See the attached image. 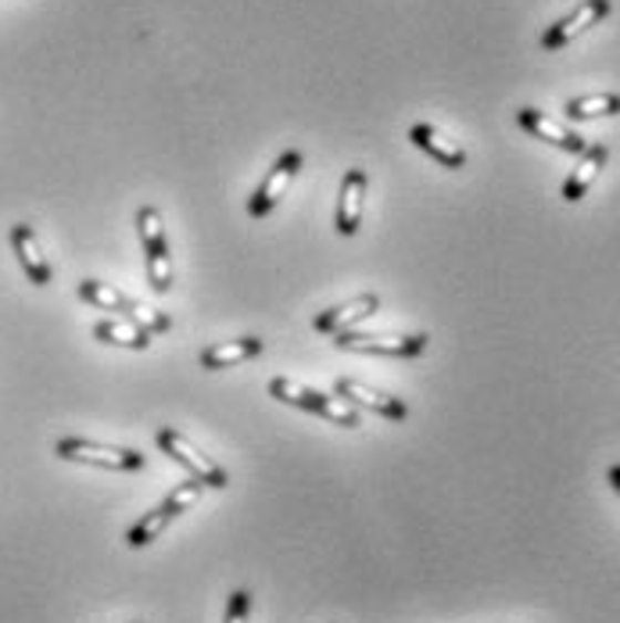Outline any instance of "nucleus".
<instances>
[{"mask_svg":"<svg viewBox=\"0 0 620 623\" xmlns=\"http://www.w3.org/2000/svg\"><path fill=\"white\" fill-rule=\"evenodd\" d=\"M80 298L86 301V305L101 309V312H123L130 323H137V326L147 330V333H165V330L173 326L169 315L147 309L144 301H133V298H126V294H118L115 287L101 283V280H83V283H80Z\"/></svg>","mask_w":620,"mask_h":623,"instance_id":"nucleus-2","label":"nucleus"},{"mask_svg":"<svg viewBox=\"0 0 620 623\" xmlns=\"http://www.w3.org/2000/svg\"><path fill=\"white\" fill-rule=\"evenodd\" d=\"M269 394L294 408H306V413H316L330 423H338V427H362V419L355 408L341 405L338 398H327V394L312 391V387H301L298 380H287V376H273L269 380Z\"/></svg>","mask_w":620,"mask_h":623,"instance_id":"nucleus-4","label":"nucleus"},{"mask_svg":"<svg viewBox=\"0 0 620 623\" xmlns=\"http://www.w3.org/2000/svg\"><path fill=\"white\" fill-rule=\"evenodd\" d=\"M334 391L341 394V398H348L352 405H362V408H370V413L376 416H388V419H405L410 416V408H405L402 398H391V394H381V391H373L366 384H359V380H348L341 376Z\"/></svg>","mask_w":620,"mask_h":623,"instance_id":"nucleus-14","label":"nucleus"},{"mask_svg":"<svg viewBox=\"0 0 620 623\" xmlns=\"http://www.w3.org/2000/svg\"><path fill=\"white\" fill-rule=\"evenodd\" d=\"M334 344L341 347V352L416 359V355L427 352V333H410V338H384V333H338Z\"/></svg>","mask_w":620,"mask_h":623,"instance_id":"nucleus-7","label":"nucleus"},{"mask_svg":"<svg viewBox=\"0 0 620 623\" xmlns=\"http://www.w3.org/2000/svg\"><path fill=\"white\" fill-rule=\"evenodd\" d=\"M610 158V147L607 144H592V147H585L581 150V162H578V169H574L567 176V184H564V201H581L585 190L596 184V176L602 173V165H607Z\"/></svg>","mask_w":620,"mask_h":623,"instance_id":"nucleus-16","label":"nucleus"},{"mask_svg":"<svg viewBox=\"0 0 620 623\" xmlns=\"http://www.w3.org/2000/svg\"><path fill=\"white\" fill-rule=\"evenodd\" d=\"M517 123L535 136V141H546V144H552V147H559V150H567V155H581V150L588 147L585 144V136H578L574 129H567L564 123H556V118H549V115H541V112H535V108H520L517 112Z\"/></svg>","mask_w":620,"mask_h":623,"instance_id":"nucleus-12","label":"nucleus"},{"mask_svg":"<svg viewBox=\"0 0 620 623\" xmlns=\"http://www.w3.org/2000/svg\"><path fill=\"white\" fill-rule=\"evenodd\" d=\"M255 355H262V338H240V341H223V344H211L202 352V370H230L240 366V362H248Z\"/></svg>","mask_w":620,"mask_h":623,"instance_id":"nucleus-17","label":"nucleus"},{"mask_svg":"<svg viewBox=\"0 0 620 623\" xmlns=\"http://www.w3.org/2000/svg\"><path fill=\"white\" fill-rule=\"evenodd\" d=\"M301 150L298 147H291V150H283V155L273 162V169H269V176L259 184V190H255L251 197H248V216L251 219H266L269 211L277 208V201L287 194V187L294 184V176H298V169H301Z\"/></svg>","mask_w":620,"mask_h":623,"instance_id":"nucleus-8","label":"nucleus"},{"mask_svg":"<svg viewBox=\"0 0 620 623\" xmlns=\"http://www.w3.org/2000/svg\"><path fill=\"white\" fill-rule=\"evenodd\" d=\"M610 484H613V491L620 495V466H613V469H610Z\"/></svg>","mask_w":620,"mask_h":623,"instance_id":"nucleus-21","label":"nucleus"},{"mask_svg":"<svg viewBox=\"0 0 620 623\" xmlns=\"http://www.w3.org/2000/svg\"><path fill=\"white\" fill-rule=\"evenodd\" d=\"M610 0H585V4L574 8L567 19H559L556 25H549L546 33H541V48L546 51H559L567 48V43H574L581 33H588L592 25H599L602 19L610 14Z\"/></svg>","mask_w":620,"mask_h":623,"instance_id":"nucleus-9","label":"nucleus"},{"mask_svg":"<svg viewBox=\"0 0 620 623\" xmlns=\"http://www.w3.org/2000/svg\"><path fill=\"white\" fill-rule=\"evenodd\" d=\"M137 233L147 258V280L158 294H169L173 287V262H169V240H165L162 211L155 205H144L137 211Z\"/></svg>","mask_w":620,"mask_h":623,"instance_id":"nucleus-3","label":"nucleus"},{"mask_svg":"<svg viewBox=\"0 0 620 623\" xmlns=\"http://www.w3.org/2000/svg\"><path fill=\"white\" fill-rule=\"evenodd\" d=\"M94 338L104 341V344H118V347H151V333L141 330L137 323H115V319H104V323L94 326Z\"/></svg>","mask_w":620,"mask_h":623,"instance_id":"nucleus-19","label":"nucleus"},{"mask_svg":"<svg viewBox=\"0 0 620 623\" xmlns=\"http://www.w3.org/2000/svg\"><path fill=\"white\" fill-rule=\"evenodd\" d=\"M599 115H620V94H588L564 104V118H570V123H588Z\"/></svg>","mask_w":620,"mask_h":623,"instance_id":"nucleus-18","label":"nucleus"},{"mask_svg":"<svg viewBox=\"0 0 620 623\" xmlns=\"http://www.w3.org/2000/svg\"><path fill=\"white\" fill-rule=\"evenodd\" d=\"M366 169H348L341 179V197L334 211V226L341 237H355L362 222V201H366Z\"/></svg>","mask_w":620,"mask_h":623,"instance_id":"nucleus-10","label":"nucleus"},{"mask_svg":"<svg viewBox=\"0 0 620 623\" xmlns=\"http://www.w3.org/2000/svg\"><path fill=\"white\" fill-rule=\"evenodd\" d=\"M376 309H381V294L366 291V294H359L352 301H344V305H338V309L320 312L312 319V326L320 333H334V338H338V333H348L352 326H359L362 319H370Z\"/></svg>","mask_w":620,"mask_h":623,"instance_id":"nucleus-11","label":"nucleus"},{"mask_svg":"<svg viewBox=\"0 0 620 623\" xmlns=\"http://www.w3.org/2000/svg\"><path fill=\"white\" fill-rule=\"evenodd\" d=\"M54 455H58V459H65V463L118 469V474H130V469H141V466H144V455H141V451L97 445V440H83V437H62V440L54 445Z\"/></svg>","mask_w":620,"mask_h":623,"instance_id":"nucleus-5","label":"nucleus"},{"mask_svg":"<svg viewBox=\"0 0 620 623\" xmlns=\"http://www.w3.org/2000/svg\"><path fill=\"white\" fill-rule=\"evenodd\" d=\"M248 613H251V595H248V591H234L230 605H226V620L223 623H248Z\"/></svg>","mask_w":620,"mask_h":623,"instance_id":"nucleus-20","label":"nucleus"},{"mask_svg":"<svg viewBox=\"0 0 620 623\" xmlns=\"http://www.w3.org/2000/svg\"><path fill=\"white\" fill-rule=\"evenodd\" d=\"M410 141H413L420 150H427L434 162H442L445 169H463V165H466V150H463L456 141H448L445 133H437L434 126H427V123H416V126L410 129Z\"/></svg>","mask_w":620,"mask_h":623,"instance_id":"nucleus-15","label":"nucleus"},{"mask_svg":"<svg viewBox=\"0 0 620 623\" xmlns=\"http://www.w3.org/2000/svg\"><path fill=\"white\" fill-rule=\"evenodd\" d=\"M202 491H205V484L202 480H187V484H179V488L162 501L158 509H151L144 520H137L130 530H126V544L130 549H144V544H151L165 527H169L176 516H184V512H190V506H198V498H202Z\"/></svg>","mask_w":620,"mask_h":623,"instance_id":"nucleus-1","label":"nucleus"},{"mask_svg":"<svg viewBox=\"0 0 620 623\" xmlns=\"http://www.w3.org/2000/svg\"><path fill=\"white\" fill-rule=\"evenodd\" d=\"M11 248H14V255H19V266L29 277V283H37V287L51 283V266H48V258H43V251H40V240L33 233V226H29V222L11 226Z\"/></svg>","mask_w":620,"mask_h":623,"instance_id":"nucleus-13","label":"nucleus"},{"mask_svg":"<svg viewBox=\"0 0 620 623\" xmlns=\"http://www.w3.org/2000/svg\"><path fill=\"white\" fill-rule=\"evenodd\" d=\"M155 440H158V448L169 455V459H176L184 469H190V477L202 480L205 488H226V480H230V477H226V469L219 463H211L208 455H202L184 434H176L173 427H162L155 434Z\"/></svg>","mask_w":620,"mask_h":623,"instance_id":"nucleus-6","label":"nucleus"}]
</instances>
